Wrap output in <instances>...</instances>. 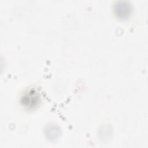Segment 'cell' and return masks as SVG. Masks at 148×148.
I'll list each match as a JSON object with an SVG mask.
<instances>
[{"mask_svg":"<svg viewBox=\"0 0 148 148\" xmlns=\"http://www.w3.org/2000/svg\"><path fill=\"white\" fill-rule=\"evenodd\" d=\"M40 102V95L35 88H30L27 90L21 96L20 102L23 106L27 108H33Z\"/></svg>","mask_w":148,"mask_h":148,"instance_id":"obj_1","label":"cell"},{"mask_svg":"<svg viewBox=\"0 0 148 148\" xmlns=\"http://www.w3.org/2000/svg\"><path fill=\"white\" fill-rule=\"evenodd\" d=\"M131 5L128 1H119L114 5L115 14L120 18H128L131 13Z\"/></svg>","mask_w":148,"mask_h":148,"instance_id":"obj_2","label":"cell"},{"mask_svg":"<svg viewBox=\"0 0 148 148\" xmlns=\"http://www.w3.org/2000/svg\"><path fill=\"white\" fill-rule=\"evenodd\" d=\"M59 134L60 130L55 125L49 126L47 128L46 135L49 137V138L51 139L57 138V137L59 135Z\"/></svg>","mask_w":148,"mask_h":148,"instance_id":"obj_3","label":"cell"}]
</instances>
